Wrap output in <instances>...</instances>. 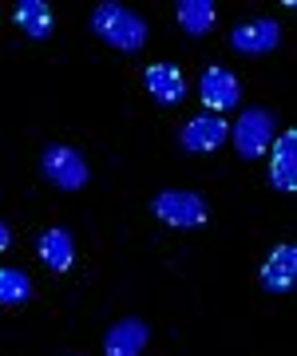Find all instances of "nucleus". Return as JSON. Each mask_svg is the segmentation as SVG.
I'll return each mask as SVG.
<instances>
[{
  "instance_id": "7",
  "label": "nucleus",
  "mask_w": 297,
  "mask_h": 356,
  "mask_svg": "<svg viewBox=\"0 0 297 356\" xmlns=\"http://www.w3.org/2000/svg\"><path fill=\"white\" fill-rule=\"evenodd\" d=\"M282 44V24L262 16V20H250V24H238L230 32V48L242 51V56H266Z\"/></svg>"
},
{
  "instance_id": "5",
  "label": "nucleus",
  "mask_w": 297,
  "mask_h": 356,
  "mask_svg": "<svg viewBox=\"0 0 297 356\" xmlns=\"http://www.w3.org/2000/svg\"><path fill=\"white\" fill-rule=\"evenodd\" d=\"M198 95H202V103H207L210 111L218 115V111H230V107L242 103V83H238V76L226 72L222 64H210L207 72L198 76Z\"/></svg>"
},
{
  "instance_id": "16",
  "label": "nucleus",
  "mask_w": 297,
  "mask_h": 356,
  "mask_svg": "<svg viewBox=\"0 0 297 356\" xmlns=\"http://www.w3.org/2000/svg\"><path fill=\"white\" fill-rule=\"evenodd\" d=\"M8 245H13V229H8V226H4V222H0V254H4Z\"/></svg>"
},
{
  "instance_id": "11",
  "label": "nucleus",
  "mask_w": 297,
  "mask_h": 356,
  "mask_svg": "<svg viewBox=\"0 0 297 356\" xmlns=\"http://www.w3.org/2000/svg\"><path fill=\"white\" fill-rule=\"evenodd\" d=\"M294 277H297V250L289 242H282L262 266V289L282 297V293L294 289Z\"/></svg>"
},
{
  "instance_id": "1",
  "label": "nucleus",
  "mask_w": 297,
  "mask_h": 356,
  "mask_svg": "<svg viewBox=\"0 0 297 356\" xmlns=\"http://www.w3.org/2000/svg\"><path fill=\"white\" fill-rule=\"evenodd\" d=\"M91 32L111 44L115 51H139L147 44V20L139 13H131L127 4H119V0H104V4H95V13H91Z\"/></svg>"
},
{
  "instance_id": "15",
  "label": "nucleus",
  "mask_w": 297,
  "mask_h": 356,
  "mask_svg": "<svg viewBox=\"0 0 297 356\" xmlns=\"http://www.w3.org/2000/svg\"><path fill=\"white\" fill-rule=\"evenodd\" d=\"M32 297V277L16 266H0V305H24Z\"/></svg>"
},
{
  "instance_id": "2",
  "label": "nucleus",
  "mask_w": 297,
  "mask_h": 356,
  "mask_svg": "<svg viewBox=\"0 0 297 356\" xmlns=\"http://www.w3.org/2000/svg\"><path fill=\"white\" fill-rule=\"evenodd\" d=\"M230 139H234V151L242 154L246 163H254L278 139V115L266 111V107H246L238 115V123L230 127Z\"/></svg>"
},
{
  "instance_id": "13",
  "label": "nucleus",
  "mask_w": 297,
  "mask_h": 356,
  "mask_svg": "<svg viewBox=\"0 0 297 356\" xmlns=\"http://www.w3.org/2000/svg\"><path fill=\"white\" fill-rule=\"evenodd\" d=\"M13 20L20 24V32L28 40H48L56 32V13H52V4H44V0H16Z\"/></svg>"
},
{
  "instance_id": "14",
  "label": "nucleus",
  "mask_w": 297,
  "mask_h": 356,
  "mask_svg": "<svg viewBox=\"0 0 297 356\" xmlns=\"http://www.w3.org/2000/svg\"><path fill=\"white\" fill-rule=\"evenodd\" d=\"M175 16H179V28L186 36H207L218 13H214V0H179Z\"/></svg>"
},
{
  "instance_id": "3",
  "label": "nucleus",
  "mask_w": 297,
  "mask_h": 356,
  "mask_svg": "<svg viewBox=\"0 0 297 356\" xmlns=\"http://www.w3.org/2000/svg\"><path fill=\"white\" fill-rule=\"evenodd\" d=\"M40 175L48 178L52 186H60V191H83L88 186V159L76 151V147H48V151L40 154Z\"/></svg>"
},
{
  "instance_id": "9",
  "label": "nucleus",
  "mask_w": 297,
  "mask_h": 356,
  "mask_svg": "<svg viewBox=\"0 0 297 356\" xmlns=\"http://www.w3.org/2000/svg\"><path fill=\"white\" fill-rule=\"evenodd\" d=\"M270 186L282 194L297 191V131H282L273 139V159H270Z\"/></svg>"
},
{
  "instance_id": "4",
  "label": "nucleus",
  "mask_w": 297,
  "mask_h": 356,
  "mask_svg": "<svg viewBox=\"0 0 297 356\" xmlns=\"http://www.w3.org/2000/svg\"><path fill=\"white\" fill-rule=\"evenodd\" d=\"M151 210H155L159 222H167V226H175V229H194L210 218L207 198L194 194V191H163V194H155Z\"/></svg>"
},
{
  "instance_id": "10",
  "label": "nucleus",
  "mask_w": 297,
  "mask_h": 356,
  "mask_svg": "<svg viewBox=\"0 0 297 356\" xmlns=\"http://www.w3.org/2000/svg\"><path fill=\"white\" fill-rule=\"evenodd\" d=\"M147 341H151L147 321L123 317V321H115V325L107 329V337H104V356H143Z\"/></svg>"
},
{
  "instance_id": "8",
  "label": "nucleus",
  "mask_w": 297,
  "mask_h": 356,
  "mask_svg": "<svg viewBox=\"0 0 297 356\" xmlns=\"http://www.w3.org/2000/svg\"><path fill=\"white\" fill-rule=\"evenodd\" d=\"M226 139H230V123L218 119V115H198V119H191V123L182 127V135H179L182 151H191V154L218 151Z\"/></svg>"
},
{
  "instance_id": "6",
  "label": "nucleus",
  "mask_w": 297,
  "mask_h": 356,
  "mask_svg": "<svg viewBox=\"0 0 297 356\" xmlns=\"http://www.w3.org/2000/svg\"><path fill=\"white\" fill-rule=\"evenodd\" d=\"M143 88L159 107H179L186 99V76L179 64H151L143 72Z\"/></svg>"
},
{
  "instance_id": "12",
  "label": "nucleus",
  "mask_w": 297,
  "mask_h": 356,
  "mask_svg": "<svg viewBox=\"0 0 297 356\" xmlns=\"http://www.w3.org/2000/svg\"><path fill=\"white\" fill-rule=\"evenodd\" d=\"M36 254H40V261L52 269V273H67L72 261H76V242H72V234H67L64 226H52V229H44V234H40Z\"/></svg>"
}]
</instances>
